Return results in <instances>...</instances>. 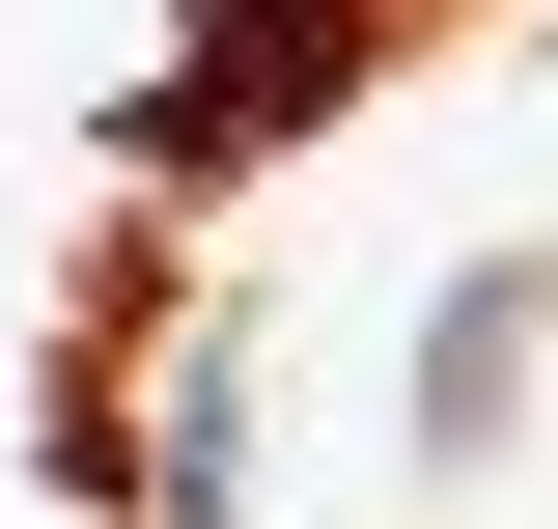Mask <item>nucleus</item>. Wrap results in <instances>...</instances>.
I'll return each mask as SVG.
<instances>
[{
	"mask_svg": "<svg viewBox=\"0 0 558 529\" xmlns=\"http://www.w3.org/2000/svg\"><path fill=\"white\" fill-rule=\"evenodd\" d=\"M531 307H558V251H475L447 307H418V473H502V418H531Z\"/></svg>",
	"mask_w": 558,
	"mask_h": 529,
	"instance_id": "1",
	"label": "nucleus"
},
{
	"mask_svg": "<svg viewBox=\"0 0 558 529\" xmlns=\"http://www.w3.org/2000/svg\"><path fill=\"white\" fill-rule=\"evenodd\" d=\"M140 473H168V529H252V362H223V334L168 362V446Z\"/></svg>",
	"mask_w": 558,
	"mask_h": 529,
	"instance_id": "2",
	"label": "nucleus"
}]
</instances>
